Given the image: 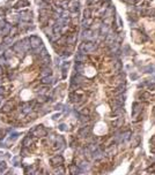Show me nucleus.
<instances>
[{
  "label": "nucleus",
  "instance_id": "15",
  "mask_svg": "<svg viewBox=\"0 0 155 175\" xmlns=\"http://www.w3.org/2000/svg\"><path fill=\"white\" fill-rule=\"evenodd\" d=\"M29 6V1L28 0H19L18 4L15 5V8H21V7H28Z\"/></svg>",
  "mask_w": 155,
  "mask_h": 175
},
{
  "label": "nucleus",
  "instance_id": "24",
  "mask_svg": "<svg viewBox=\"0 0 155 175\" xmlns=\"http://www.w3.org/2000/svg\"><path fill=\"white\" fill-rule=\"evenodd\" d=\"M76 42V35H72L70 37H67V43L68 44H74Z\"/></svg>",
  "mask_w": 155,
  "mask_h": 175
},
{
  "label": "nucleus",
  "instance_id": "16",
  "mask_svg": "<svg viewBox=\"0 0 155 175\" xmlns=\"http://www.w3.org/2000/svg\"><path fill=\"white\" fill-rule=\"evenodd\" d=\"M84 60H86V55H84L83 52H81V51H80V52L75 55V61L76 62H83Z\"/></svg>",
  "mask_w": 155,
  "mask_h": 175
},
{
  "label": "nucleus",
  "instance_id": "13",
  "mask_svg": "<svg viewBox=\"0 0 155 175\" xmlns=\"http://www.w3.org/2000/svg\"><path fill=\"white\" fill-rule=\"evenodd\" d=\"M52 74V70L50 67H44L43 70H42V73H41V76H42V79L43 77H46V76H50V75Z\"/></svg>",
  "mask_w": 155,
  "mask_h": 175
},
{
  "label": "nucleus",
  "instance_id": "39",
  "mask_svg": "<svg viewBox=\"0 0 155 175\" xmlns=\"http://www.w3.org/2000/svg\"><path fill=\"white\" fill-rule=\"evenodd\" d=\"M138 79V75L137 74H132L131 75V79Z\"/></svg>",
  "mask_w": 155,
  "mask_h": 175
},
{
  "label": "nucleus",
  "instance_id": "33",
  "mask_svg": "<svg viewBox=\"0 0 155 175\" xmlns=\"http://www.w3.org/2000/svg\"><path fill=\"white\" fill-rule=\"evenodd\" d=\"M18 136H19V134H16V132H14V134H12V135H10V138H12V140H15V138H16Z\"/></svg>",
  "mask_w": 155,
  "mask_h": 175
},
{
  "label": "nucleus",
  "instance_id": "26",
  "mask_svg": "<svg viewBox=\"0 0 155 175\" xmlns=\"http://www.w3.org/2000/svg\"><path fill=\"white\" fill-rule=\"evenodd\" d=\"M12 108H13V106L10 105V104H6V105L2 107V111H4V112H9V111H12Z\"/></svg>",
  "mask_w": 155,
  "mask_h": 175
},
{
  "label": "nucleus",
  "instance_id": "3",
  "mask_svg": "<svg viewBox=\"0 0 155 175\" xmlns=\"http://www.w3.org/2000/svg\"><path fill=\"white\" fill-rule=\"evenodd\" d=\"M96 50V44L94 42H83L80 44V51L83 52L84 54L87 53H93Z\"/></svg>",
  "mask_w": 155,
  "mask_h": 175
},
{
  "label": "nucleus",
  "instance_id": "34",
  "mask_svg": "<svg viewBox=\"0 0 155 175\" xmlns=\"http://www.w3.org/2000/svg\"><path fill=\"white\" fill-rule=\"evenodd\" d=\"M62 107H64V106H62V104H59V105H56V107H54V109H56V111H58V109H62Z\"/></svg>",
  "mask_w": 155,
  "mask_h": 175
},
{
  "label": "nucleus",
  "instance_id": "10",
  "mask_svg": "<svg viewBox=\"0 0 155 175\" xmlns=\"http://www.w3.org/2000/svg\"><path fill=\"white\" fill-rule=\"evenodd\" d=\"M124 101H125V96L122 93V95H119V96L116 98L115 100V106L117 107V108H120L122 106L124 105Z\"/></svg>",
  "mask_w": 155,
  "mask_h": 175
},
{
  "label": "nucleus",
  "instance_id": "35",
  "mask_svg": "<svg viewBox=\"0 0 155 175\" xmlns=\"http://www.w3.org/2000/svg\"><path fill=\"white\" fill-rule=\"evenodd\" d=\"M56 173H60V174H62V173H64V169H62V168H57V169H56Z\"/></svg>",
  "mask_w": 155,
  "mask_h": 175
},
{
  "label": "nucleus",
  "instance_id": "25",
  "mask_svg": "<svg viewBox=\"0 0 155 175\" xmlns=\"http://www.w3.org/2000/svg\"><path fill=\"white\" fill-rule=\"evenodd\" d=\"M92 16V12H90V9L89 8H86L83 12V18H90Z\"/></svg>",
  "mask_w": 155,
  "mask_h": 175
},
{
  "label": "nucleus",
  "instance_id": "18",
  "mask_svg": "<svg viewBox=\"0 0 155 175\" xmlns=\"http://www.w3.org/2000/svg\"><path fill=\"white\" fill-rule=\"evenodd\" d=\"M92 23H93V20H92V18H83V21H82V28H83V29H88L89 26H92Z\"/></svg>",
  "mask_w": 155,
  "mask_h": 175
},
{
  "label": "nucleus",
  "instance_id": "32",
  "mask_svg": "<svg viewBox=\"0 0 155 175\" xmlns=\"http://www.w3.org/2000/svg\"><path fill=\"white\" fill-rule=\"evenodd\" d=\"M120 68H122V62H120L119 60H118V61H117V63H116V69L119 70Z\"/></svg>",
  "mask_w": 155,
  "mask_h": 175
},
{
  "label": "nucleus",
  "instance_id": "21",
  "mask_svg": "<svg viewBox=\"0 0 155 175\" xmlns=\"http://www.w3.org/2000/svg\"><path fill=\"white\" fill-rule=\"evenodd\" d=\"M23 146H24V148H28V146H29V145H31V138L30 137H29V136H27L26 138H24V140H23Z\"/></svg>",
  "mask_w": 155,
  "mask_h": 175
},
{
  "label": "nucleus",
  "instance_id": "38",
  "mask_svg": "<svg viewBox=\"0 0 155 175\" xmlns=\"http://www.w3.org/2000/svg\"><path fill=\"white\" fill-rule=\"evenodd\" d=\"M10 42H12V38H6V39H5V42H4V43H5V44H9V43H10Z\"/></svg>",
  "mask_w": 155,
  "mask_h": 175
},
{
  "label": "nucleus",
  "instance_id": "9",
  "mask_svg": "<svg viewBox=\"0 0 155 175\" xmlns=\"http://www.w3.org/2000/svg\"><path fill=\"white\" fill-rule=\"evenodd\" d=\"M132 109H133L132 116L133 118H137L138 115L140 114V112H141V105H140L139 103H134L132 105Z\"/></svg>",
  "mask_w": 155,
  "mask_h": 175
},
{
  "label": "nucleus",
  "instance_id": "40",
  "mask_svg": "<svg viewBox=\"0 0 155 175\" xmlns=\"http://www.w3.org/2000/svg\"><path fill=\"white\" fill-rule=\"evenodd\" d=\"M96 1H97V0H96ZM96 1H95V0H88V5H93L94 2H96Z\"/></svg>",
  "mask_w": 155,
  "mask_h": 175
},
{
  "label": "nucleus",
  "instance_id": "19",
  "mask_svg": "<svg viewBox=\"0 0 155 175\" xmlns=\"http://www.w3.org/2000/svg\"><path fill=\"white\" fill-rule=\"evenodd\" d=\"M53 82V77L50 75V76H46V77H43L42 79V83L45 84V85H49V84H52Z\"/></svg>",
  "mask_w": 155,
  "mask_h": 175
},
{
  "label": "nucleus",
  "instance_id": "28",
  "mask_svg": "<svg viewBox=\"0 0 155 175\" xmlns=\"http://www.w3.org/2000/svg\"><path fill=\"white\" fill-rule=\"evenodd\" d=\"M79 118H80V120H81L82 122H87V121H89V118L87 116V115H84V114H80Z\"/></svg>",
  "mask_w": 155,
  "mask_h": 175
},
{
  "label": "nucleus",
  "instance_id": "46",
  "mask_svg": "<svg viewBox=\"0 0 155 175\" xmlns=\"http://www.w3.org/2000/svg\"><path fill=\"white\" fill-rule=\"evenodd\" d=\"M154 114H155V108H154Z\"/></svg>",
  "mask_w": 155,
  "mask_h": 175
},
{
  "label": "nucleus",
  "instance_id": "45",
  "mask_svg": "<svg viewBox=\"0 0 155 175\" xmlns=\"http://www.w3.org/2000/svg\"><path fill=\"white\" fill-rule=\"evenodd\" d=\"M1 154H2V153H1V152H0V156H1Z\"/></svg>",
  "mask_w": 155,
  "mask_h": 175
},
{
  "label": "nucleus",
  "instance_id": "7",
  "mask_svg": "<svg viewBox=\"0 0 155 175\" xmlns=\"http://www.w3.org/2000/svg\"><path fill=\"white\" fill-rule=\"evenodd\" d=\"M32 134L36 136V137H44V136L48 135V131H46V129L43 127H37L35 129V130L32 131Z\"/></svg>",
  "mask_w": 155,
  "mask_h": 175
},
{
  "label": "nucleus",
  "instance_id": "11",
  "mask_svg": "<svg viewBox=\"0 0 155 175\" xmlns=\"http://www.w3.org/2000/svg\"><path fill=\"white\" fill-rule=\"evenodd\" d=\"M89 132H90V128L84 127V128H82V129H80L79 136H80V137H83V138H86V137L89 135Z\"/></svg>",
  "mask_w": 155,
  "mask_h": 175
},
{
  "label": "nucleus",
  "instance_id": "44",
  "mask_svg": "<svg viewBox=\"0 0 155 175\" xmlns=\"http://www.w3.org/2000/svg\"><path fill=\"white\" fill-rule=\"evenodd\" d=\"M0 87H1V79H0Z\"/></svg>",
  "mask_w": 155,
  "mask_h": 175
},
{
  "label": "nucleus",
  "instance_id": "37",
  "mask_svg": "<svg viewBox=\"0 0 155 175\" xmlns=\"http://www.w3.org/2000/svg\"><path fill=\"white\" fill-rule=\"evenodd\" d=\"M38 100H40L41 103H44V100H46V97H40Z\"/></svg>",
  "mask_w": 155,
  "mask_h": 175
},
{
  "label": "nucleus",
  "instance_id": "43",
  "mask_svg": "<svg viewBox=\"0 0 155 175\" xmlns=\"http://www.w3.org/2000/svg\"><path fill=\"white\" fill-rule=\"evenodd\" d=\"M1 100H2V97H1V95H0V103H1Z\"/></svg>",
  "mask_w": 155,
  "mask_h": 175
},
{
  "label": "nucleus",
  "instance_id": "5",
  "mask_svg": "<svg viewBox=\"0 0 155 175\" xmlns=\"http://www.w3.org/2000/svg\"><path fill=\"white\" fill-rule=\"evenodd\" d=\"M79 7H80V2L79 0H71L68 4V9L71 13H79Z\"/></svg>",
  "mask_w": 155,
  "mask_h": 175
},
{
  "label": "nucleus",
  "instance_id": "22",
  "mask_svg": "<svg viewBox=\"0 0 155 175\" xmlns=\"http://www.w3.org/2000/svg\"><path fill=\"white\" fill-rule=\"evenodd\" d=\"M4 55L6 59H9V58L13 57V50H10V48H8V50H6L4 53Z\"/></svg>",
  "mask_w": 155,
  "mask_h": 175
},
{
  "label": "nucleus",
  "instance_id": "14",
  "mask_svg": "<svg viewBox=\"0 0 155 175\" xmlns=\"http://www.w3.org/2000/svg\"><path fill=\"white\" fill-rule=\"evenodd\" d=\"M70 99H71L72 103H78L82 99V96H80V95H78V92H75V93H72L70 96Z\"/></svg>",
  "mask_w": 155,
  "mask_h": 175
},
{
  "label": "nucleus",
  "instance_id": "12",
  "mask_svg": "<svg viewBox=\"0 0 155 175\" xmlns=\"http://www.w3.org/2000/svg\"><path fill=\"white\" fill-rule=\"evenodd\" d=\"M100 34H101V36H106L109 34V26H108L106 23H104V24L101 26V28H100Z\"/></svg>",
  "mask_w": 155,
  "mask_h": 175
},
{
  "label": "nucleus",
  "instance_id": "8",
  "mask_svg": "<svg viewBox=\"0 0 155 175\" xmlns=\"http://www.w3.org/2000/svg\"><path fill=\"white\" fill-rule=\"evenodd\" d=\"M19 18L22 22H30L32 18V14L30 12H22L19 14Z\"/></svg>",
  "mask_w": 155,
  "mask_h": 175
},
{
  "label": "nucleus",
  "instance_id": "29",
  "mask_svg": "<svg viewBox=\"0 0 155 175\" xmlns=\"http://www.w3.org/2000/svg\"><path fill=\"white\" fill-rule=\"evenodd\" d=\"M6 168H7L6 164H5V162H1V164H0V173H4V172L6 171Z\"/></svg>",
  "mask_w": 155,
  "mask_h": 175
},
{
  "label": "nucleus",
  "instance_id": "30",
  "mask_svg": "<svg viewBox=\"0 0 155 175\" xmlns=\"http://www.w3.org/2000/svg\"><path fill=\"white\" fill-rule=\"evenodd\" d=\"M59 129H60V130L62 131H65L67 129V126L66 124H65V123H62V124H60V126H59Z\"/></svg>",
  "mask_w": 155,
  "mask_h": 175
},
{
  "label": "nucleus",
  "instance_id": "2",
  "mask_svg": "<svg viewBox=\"0 0 155 175\" xmlns=\"http://www.w3.org/2000/svg\"><path fill=\"white\" fill-rule=\"evenodd\" d=\"M29 43H30V47L34 50V52L41 53L42 48H43V43H42L40 37H37V36L29 37Z\"/></svg>",
  "mask_w": 155,
  "mask_h": 175
},
{
  "label": "nucleus",
  "instance_id": "6",
  "mask_svg": "<svg viewBox=\"0 0 155 175\" xmlns=\"http://www.w3.org/2000/svg\"><path fill=\"white\" fill-rule=\"evenodd\" d=\"M50 162L51 165H53L54 167H58V166H62V162H64V158L62 156H54L50 159Z\"/></svg>",
  "mask_w": 155,
  "mask_h": 175
},
{
  "label": "nucleus",
  "instance_id": "20",
  "mask_svg": "<svg viewBox=\"0 0 155 175\" xmlns=\"http://www.w3.org/2000/svg\"><path fill=\"white\" fill-rule=\"evenodd\" d=\"M140 140H141L140 136H135V137L132 140V146H133V148H137L138 145L140 144Z\"/></svg>",
  "mask_w": 155,
  "mask_h": 175
},
{
  "label": "nucleus",
  "instance_id": "31",
  "mask_svg": "<svg viewBox=\"0 0 155 175\" xmlns=\"http://www.w3.org/2000/svg\"><path fill=\"white\" fill-rule=\"evenodd\" d=\"M148 89H149V90H152V91H155V83L148 84Z\"/></svg>",
  "mask_w": 155,
  "mask_h": 175
},
{
  "label": "nucleus",
  "instance_id": "41",
  "mask_svg": "<svg viewBox=\"0 0 155 175\" xmlns=\"http://www.w3.org/2000/svg\"><path fill=\"white\" fill-rule=\"evenodd\" d=\"M2 93H4V88L0 87V95H2Z\"/></svg>",
  "mask_w": 155,
  "mask_h": 175
},
{
  "label": "nucleus",
  "instance_id": "1",
  "mask_svg": "<svg viewBox=\"0 0 155 175\" xmlns=\"http://www.w3.org/2000/svg\"><path fill=\"white\" fill-rule=\"evenodd\" d=\"M29 48H31L30 47V43H29V39L20 40V42H16V43L13 45V50L15 51V52L20 53V54H24Z\"/></svg>",
  "mask_w": 155,
  "mask_h": 175
},
{
  "label": "nucleus",
  "instance_id": "23",
  "mask_svg": "<svg viewBox=\"0 0 155 175\" xmlns=\"http://www.w3.org/2000/svg\"><path fill=\"white\" fill-rule=\"evenodd\" d=\"M75 70L78 71V73H82V70H83V65H82V62H76Z\"/></svg>",
  "mask_w": 155,
  "mask_h": 175
},
{
  "label": "nucleus",
  "instance_id": "42",
  "mask_svg": "<svg viewBox=\"0 0 155 175\" xmlns=\"http://www.w3.org/2000/svg\"><path fill=\"white\" fill-rule=\"evenodd\" d=\"M1 74H2V68H1V66H0V76H1Z\"/></svg>",
  "mask_w": 155,
  "mask_h": 175
},
{
  "label": "nucleus",
  "instance_id": "36",
  "mask_svg": "<svg viewBox=\"0 0 155 175\" xmlns=\"http://www.w3.org/2000/svg\"><path fill=\"white\" fill-rule=\"evenodd\" d=\"M58 118H60V114H59V113L54 114V115L52 116V120H56V119H58Z\"/></svg>",
  "mask_w": 155,
  "mask_h": 175
},
{
  "label": "nucleus",
  "instance_id": "17",
  "mask_svg": "<svg viewBox=\"0 0 155 175\" xmlns=\"http://www.w3.org/2000/svg\"><path fill=\"white\" fill-rule=\"evenodd\" d=\"M68 4H70V1L68 0H62V1H58L57 5L62 9H68Z\"/></svg>",
  "mask_w": 155,
  "mask_h": 175
},
{
  "label": "nucleus",
  "instance_id": "4",
  "mask_svg": "<svg viewBox=\"0 0 155 175\" xmlns=\"http://www.w3.org/2000/svg\"><path fill=\"white\" fill-rule=\"evenodd\" d=\"M81 37H82V39L84 42H92L94 39V31L90 30V29H84L82 31V34H81Z\"/></svg>",
  "mask_w": 155,
  "mask_h": 175
},
{
  "label": "nucleus",
  "instance_id": "27",
  "mask_svg": "<svg viewBox=\"0 0 155 175\" xmlns=\"http://www.w3.org/2000/svg\"><path fill=\"white\" fill-rule=\"evenodd\" d=\"M7 65V59L5 58V55H0V66Z\"/></svg>",
  "mask_w": 155,
  "mask_h": 175
}]
</instances>
